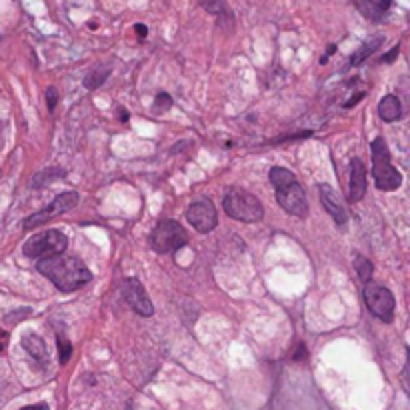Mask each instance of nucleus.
<instances>
[{"label": "nucleus", "instance_id": "f257e3e1", "mask_svg": "<svg viewBox=\"0 0 410 410\" xmlns=\"http://www.w3.org/2000/svg\"><path fill=\"white\" fill-rule=\"evenodd\" d=\"M37 268L42 276H46L62 292H72L92 280L90 270L76 256L54 254L48 258H41Z\"/></svg>", "mask_w": 410, "mask_h": 410}, {"label": "nucleus", "instance_id": "f03ea898", "mask_svg": "<svg viewBox=\"0 0 410 410\" xmlns=\"http://www.w3.org/2000/svg\"><path fill=\"white\" fill-rule=\"evenodd\" d=\"M270 183L276 190V201L278 205L287 210L288 214L305 218L308 214L307 194L303 190L300 183L296 181V176L283 166H274L270 170Z\"/></svg>", "mask_w": 410, "mask_h": 410}, {"label": "nucleus", "instance_id": "7ed1b4c3", "mask_svg": "<svg viewBox=\"0 0 410 410\" xmlns=\"http://www.w3.org/2000/svg\"><path fill=\"white\" fill-rule=\"evenodd\" d=\"M372 174L376 181V188L382 192L398 190L402 185V174L390 163V150L387 141L382 136L372 141Z\"/></svg>", "mask_w": 410, "mask_h": 410}, {"label": "nucleus", "instance_id": "20e7f679", "mask_svg": "<svg viewBox=\"0 0 410 410\" xmlns=\"http://www.w3.org/2000/svg\"><path fill=\"white\" fill-rule=\"evenodd\" d=\"M223 206L230 218L240 221V223H260L265 216V208L260 205V201L254 194L240 190V188L228 190L225 201H223Z\"/></svg>", "mask_w": 410, "mask_h": 410}, {"label": "nucleus", "instance_id": "39448f33", "mask_svg": "<svg viewBox=\"0 0 410 410\" xmlns=\"http://www.w3.org/2000/svg\"><path fill=\"white\" fill-rule=\"evenodd\" d=\"M150 245L158 252V254H168V252H176L178 248L188 245V234L183 228L181 223L166 218L161 221L154 226L152 234H150Z\"/></svg>", "mask_w": 410, "mask_h": 410}, {"label": "nucleus", "instance_id": "423d86ee", "mask_svg": "<svg viewBox=\"0 0 410 410\" xmlns=\"http://www.w3.org/2000/svg\"><path fill=\"white\" fill-rule=\"evenodd\" d=\"M68 246V238L66 234L57 230V228H50V230H44L41 234L28 238L22 250L28 258H48V256H54V254H62Z\"/></svg>", "mask_w": 410, "mask_h": 410}, {"label": "nucleus", "instance_id": "0eeeda50", "mask_svg": "<svg viewBox=\"0 0 410 410\" xmlns=\"http://www.w3.org/2000/svg\"><path fill=\"white\" fill-rule=\"evenodd\" d=\"M365 303L376 318H380L387 325L392 322L396 303H394V296L389 288L374 285V283H367L365 285Z\"/></svg>", "mask_w": 410, "mask_h": 410}, {"label": "nucleus", "instance_id": "6e6552de", "mask_svg": "<svg viewBox=\"0 0 410 410\" xmlns=\"http://www.w3.org/2000/svg\"><path fill=\"white\" fill-rule=\"evenodd\" d=\"M76 205H79V194H76L74 190L62 192V194H59L50 205L44 206L41 212H34L32 216H28V218L24 221V230H32V228H37V226L44 225V223H48V221L61 216L64 212H68L70 208H74Z\"/></svg>", "mask_w": 410, "mask_h": 410}, {"label": "nucleus", "instance_id": "1a4fd4ad", "mask_svg": "<svg viewBox=\"0 0 410 410\" xmlns=\"http://www.w3.org/2000/svg\"><path fill=\"white\" fill-rule=\"evenodd\" d=\"M186 221L190 223V226L198 232H210L214 230L218 225V212H216V206L212 205L210 198H198L194 201L192 205L188 206L186 210Z\"/></svg>", "mask_w": 410, "mask_h": 410}, {"label": "nucleus", "instance_id": "9d476101", "mask_svg": "<svg viewBox=\"0 0 410 410\" xmlns=\"http://www.w3.org/2000/svg\"><path fill=\"white\" fill-rule=\"evenodd\" d=\"M123 294L128 307L132 308L136 314H141V316H152L154 314V307H152L143 283L139 278H126L123 283Z\"/></svg>", "mask_w": 410, "mask_h": 410}, {"label": "nucleus", "instance_id": "9b49d317", "mask_svg": "<svg viewBox=\"0 0 410 410\" xmlns=\"http://www.w3.org/2000/svg\"><path fill=\"white\" fill-rule=\"evenodd\" d=\"M320 190V201L327 208V212L332 216V221L336 223V226H345L349 223V212L347 206L342 205V201L338 198V194L334 192V188L330 185H318Z\"/></svg>", "mask_w": 410, "mask_h": 410}, {"label": "nucleus", "instance_id": "f8f14e48", "mask_svg": "<svg viewBox=\"0 0 410 410\" xmlns=\"http://www.w3.org/2000/svg\"><path fill=\"white\" fill-rule=\"evenodd\" d=\"M367 192V170L360 158H352L350 161V186H349V201L350 203H358L362 201Z\"/></svg>", "mask_w": 410, "mask_h": 410}, {"label": "nucleus", "instance_id": "ddd939ff", "mask_svg": "<svg viewBox=\"0 0 410 410\" xmlns=\"http://www.w3.org/2000/svg\"><path fill=\"white\" fill-rule=\"evenodd\" d=\"M378 116L385 123H394L402 116V104L394 96V94H387L380 104H378Z\"/></svg>", "mask_w": 410, "mask_h": 410}, {"label": "nucleus", "instance_id": "4468645a", "mask_svg": "<svg viewBox=\"0 0 410 410\" xmlns=\"http://www.w3.org/2000/svg\"><path fill=\"white\" fill-rule=\"evenodd\" d=\"M22 347H24V350H26L32 358H37L39 362H46V360H48L46 342L42 340L39 334H26V336L22 338Z\"/></svg>", "mask_w": 410, "mask_h": 410}, {"label": "nucleus", "instance_id": "2eb2a0df", "mask_svg": "<svg viewBox=\"0 0 410 410\" xmlns=\"http://www.w3.org/2000/svg\"><path fill=\"white\" fill-rule=\"evenodd\" d=\"M382 37H372L369 42H365V46L362 48H358L354 54H352V59H350V64L352 66H358V64H362V62L369 59L370 54H374L376 50H378V46L382 44Z\"/></svg>", "mask_w": 410, "mask_h": 410}, {"label": "nucleus", "instance_id": "dca6fc26", "mask_svg": "<svg viewBox=\"0 0 410 410\" xmlns=\"http://www.w3.org/2000/svg\"><path fill=\"white\" fill-rule=\"evenodd\" d=\"M201 6H203L205 10H208L210 14L218 17V21L221 22H223L225 17L226 21L234 22V17H232V12H230V8H228V4H226L225 0H203Z\"/></svg>", "mask_w": 410, "mask_h": 410}, {"label": "nucleus", "instance_id": "f3484780", "mask_svg": "<svg viewBox=\"0 0 410 410\" xmlns=\"http://www.w3.org/2000/svg\"><path fill=\"white\" fill-rule=\"evenodd\" d=\"M354 268H356V274H358V278L367 285L370 283V278H372V272H374V267H372V263H370L369 258H365V256H356L354 258Z\"/></svg>", "mask_w": 410, "mask_h": 410}, {"label": "nucleus", "instance_id": "a211bd4d", "mask_svg": "<svg viewBox=\"0 0 410 410\" xmlns=\"http://www.w3.org/2000/svg\"><path fill=\"white\" fill-rule=\"evenodd\" d=\"M356 2V6H358V10L365 14V17H369L370 21H380L382 19V10L372 2V0H354Z\"/></svg>", "mask_w": 410, "mask_h": 410}, {"label": "nucleus", "instance_id": "6ab92c4d", "mask_svg": "<svg viewBox=\"0 0 410 410\" xmlns=\"http://www.w3.org/2000/svg\"><path fill=\"white\" fill-rule=\"evenodd\" d=\"M110 74V70L108 68H94V70H90L88 72V76L84 79V86L86 88H96V86H101L104 81H106V76Z\"/></svg>", "mask_w": 410, "mask_h": 410}, {"label": "nucleus", "instance_id": "aec40b11", "mask_svg": "<svg viewBox=\"0 0 410 410\" xmlns=\"http://www.w3.org/2000/svg\"><path fill=\"white\" fill-rule=\"evenodd\" d=\"M59 354H61V365H66L72 354V345L66 340L64 334H59Z\"/></svg>", "mask_w": 410, "mask_h": 410}, {"label": "nucleus", "instance_id": "412c9836", "mask_svg": "<svg viewBox=\"0 0 410 410\" xmlns=\"http://www.w3.org/2000/svg\"><path fill=\"white\" fill-rule=\"evenodd\" d=\"M170 104H172L170 96L163 92V94H158V96H156V101H154V108H156L158 112H164V110H168V108H170Z\"/></svg>", "mask_w": 410, "mask_h": 410}, {"label": "nucleus", "instance_id": "4be33fe9", "mask_svg": "<svg viewBox=\"0 0 410 410\" xmlns=\"http://www.w3.org/2000/svg\"><path fill=\"white\" fill-rule=\"evenodd\" d=\"M46 101H48V110H54V106L59 103V92H57L54 86H48V90H46Z\"/></svg>", "mask_w": 410, "mask_h": 410}, {"label": "nucleus", "instance_id": "5701e85b", "mask_svg": "<svg viewBox=\"0 0 410 410\" xmlns=\"http://www.w3.org/2000/svg\"><path fill=\"white\" fill-rule=\"evenodd\" d=\"M398 50H400V48H398V46H394V48H392L390 52H387V54L382 57V62H387V64H389V62L394 61V59L398 57Z\"/></svg>", "mask_w": 410, "mask_h": 410}, {"label": "nucleus", "instance_id": "b1692460", "mask_svg": "<svg viewBox=\"0 0 410 410\" xmlns=\"http://www.w3.org/2000/svg\"><path fill=\"white\" fill-rule=\"evenodd\" d=\"M374 4H376L382 12H387L390 6H392V0H374Z\"/></svg>", "mask_w": 410, "mask_h": 410}, {"label": "nucleus", "instance_id": "393cba45", "mask_svg": "<svg viewBox=\"0 0 410 410\" xmlns=\"http://www.w3.org/2000/svg\"><path fill=\"white\" fill-rule=\"evenodd\" d=\"M21 410H50L48 409V404H44V402H39V404H30V407H24Z\"/></svg>", "mask_w": 410, "mask_h": 410}, {"label": "nucleus", "instance_id": "a878e982", "mask_svg": "<svg viewBox=\"0 0 410 410\" xmlns=\"http://www.w3.org/2000/svg\"><path fill=\"white\" fill-rule=\"evenodd\" d=\"M134 30H136V34H139L141 39H144V37L148 34V30H146V26H144V24H136V26H134Z\"/></svg>", "mask_w": 410, "mask_h": 410}, {"label": "nucleus", "instance_id": "bb28decb", "mask_svg": "<svg viewBox=\"0 0 410 410\" xmlns=\"http://www.w3.org/2000/svg\"><path fill=\"white\" fill-rule=\"evenodd\" d=\"M6 340H8V334H6L4 330H0V352L6 347Z\"/></svg>", "mask_w": 410, "mask_h": 410}, {"label": "nucleus", "instance_id": "cd10ccee", "mask_svg": "<svg viewBox=\"0 0 410 410\" xmlns=\"http://www.w3.org/2000/svg\"><path fill=\"white\" fill-rule=\"evenodd\" d=\"M360 99H365V92H358V94H356V96H354L352 101H349V103H347V108H350V106H354V104L358 103Z\"/></svg>", "mask_w": 410, "mask_h": 410}]
</instances>
